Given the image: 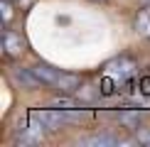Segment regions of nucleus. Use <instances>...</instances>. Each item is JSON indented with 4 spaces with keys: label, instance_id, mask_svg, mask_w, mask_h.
Masks as SVG:
<instances>
[{
    "label": "nucleus",
    "instance_id": "obj_1",
    "mask_svg": "<svg viewBox=\"0 0 150 147\" xmlns=\"http://www.w3.org/2000/svg\"><path fill=\"white\" fill-rule=\"evenodd\" d=\"M32 71L37 74V78L42 81V86H49V88H57L62 93H76L81 88V78L74 76V74H62L59 69H52V66H32Z\"/></svg>",
    "mask_w": 150,
    "mask_h": 147
},
{
    "label": "nucleus",
    "instance_id": "obj_2",
    "mask_svg": "<svg viewBox=\"0 0 150 147\" xmlns=\"http://www.w3.org/2000/svg\"><path fill=\"white\" fill-rule=\"evenodd\" d=\"M37 120L30 118V125L27 127H22L20 132H17V142L20 145H37V142H42V137H45V127L42 125H35Z\"/></svg>",
    "mask_w": 150,
    "mask_h": 147
},
{
    "label": "nucleus",
    "instance_id": "obj_3",
    "mask_svg": "<svg viewBox=\"0 0 150 147\" xmlns=\"http://www.w3.org/2000/svg\"><path fill=\"white\" fill-rule=\"evenodd\" d=\"M3 49L10 57H17V54L25 52V39L17 32H12V29H5L3 32Z\"/></svg>",
    "mask_w": 150,
    "mask_h": 147
},
{
    "label": "nucleus",
    "instance_id": "obj_4",
    "mask_svg": "<svg viewBox=\"0 0 150 147\" xmlns=\"http://www.w3.org/2000/svg\"><path fill=\"white\" fill-rule=\"evenodd\" d=\"M79 145L84 147H113V145H121V137L116 135H89V137H81Z\"/></svg>",
    "mask_w": 150,
    "mask_h": 147
},
{
    "label": "nucleus",
    "instance_id": "obj_5",
    "mask_svg": "<svg viewBox=\"0 0 150 147\" xmlns=\"http://www.w3.org/2000/svg\"><path fill=\"white\" fill-rule=\"evenodd\" d=\"M12 78H15L20 86H25V88H37V86L42 83L32 69H25V71L22 69H12Z\"/></svg>",
    "mask_w": 150,
    "mask_h": 147
},
{
    "label": "nucleus",
    "instance_id": "obj_6",
    "mask_svg": "<svg viewBox=\"0 0 150 147\" xmlns=\"http://www.w3.org/2000/svg\"><path fill=\"white\" fill-rule=\"evenodd\" d=\"M116 118L121 120L123 125H128V127H138L140 125V113H118Z\"/></svg>",
    "mask_w": 150,
    "mask_h": 147
},
{
    "label": "nucleus",
    "instance_id": "obj_7",
    "mask_svg": "<svg viewBox=\"0 0 150 147\" xmlns=\"http://www.w3.org/2000/svg\"><path fill=\"white\" fill-rule=\"evenodd\" d=\"M0 17H3L5 24H10V20L15 17V10H12V3H10V0H3V5H0Z\"/></svg>",
    "mask_w": 150,
    "mask_h": 147
},
{
    "label": "nucleus",
    "instance_id": "obj_8",
    "mask_svg": "<svg viewBox=\"0 0 150 147\" xmlns=\"http://www.w3.org/2000/svg\"><path fill=\"white\" fill-rule=\"evenodd\" d=\"M133 142H138L140 147H143V145L150 147V130H145V127H143V130H138V132H135V140H133Z\"/></svg>",
    "mask_w": 150,
    "mask_h": 147
},
{
    "label": "nucleus",
    "instance_id": "obj_9",
    "mask_svg": "<svg viewBox=\"0 0 150 147\" xmlns=\"http://www.w3.org/2000/svg\"><path fill=\"white\" fill-rule=\"evenodd\" d=\"M15 3H17V5H30L32 0H15Z\"/></svg>",
    "mask_w": 150,
    "mask_h": 147
},
{
    "label": "nucleus",
    "instance_id": "obj_10",
    "mask_svg": "<svg viewBox=\"0 0 150 147\" xmlns=\"http://www.w3.org/2000/svg\"><path fill=\"white\" fill-rule=\"evenodd\" d=\"M143 3H145V5H150V0H143Z\"/></svg>",
    "mask_w": 150,
    "mask_h": 147
},
{
    "label": "nucleus",
    "instance_id": "obj_11",
    "mask_svg": "<svg viewBox=\"0 0 150 147\" xmlns=\"http://www.w3.org/2000/svg\"><path fill=\"white\" fill-rule=\"evenodd\" d=\"M96 3H106V0H96Z\"/></svg>",
    "mask_w": 150,
    "mask_h": 147
}]
</instances>
